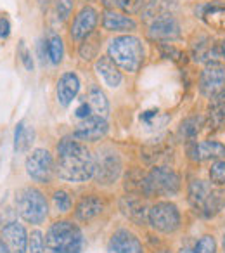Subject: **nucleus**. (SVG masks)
<instances>
[{
  "mask_svg": "<svg viewBox=\"0 0 225 253\" xmlns=\"http://www.w3.org/2000/svg\"><path fill=\"white\" fill-rule=\"evenodd\" d=\"M73 11V2L71 0H57L54 5V16L59 23H64L71 16Z\"/></svg>",
  "mask_w": 225,
  "mask_h": 253,
  "instance_id": "nucleus-31",
  "label": "nucleus"
},
{
  "mask_svg": "<svg viewBox=\"0 0 225 253\" xmlns=\"http://www.w3.org/2000/svg\"><path fill=\"white\" fill-rule=\"evenodd\" d=\"M49 2H50V0H38V4H40V5H47Z\"/></svg>",
  "mask_w": 225,
  "mask_h": 253,
  "instance_id": "nucleus-44",
  "label": "nucleus"
},
{
  "mask_svg": "<svg viewBox=\"0 0 225 253\" xmlns=\"http://www.w3.org/2000/svg\"><path fill=\"white\" fill-rule=\"evenodd\" d=\"M189 156L196 162L204 160H224L225 158V146L217 141H204V142H189Z\"/></svg>",
  "mask_w": 225,
  "mask_h": 253,
  "instance_id": "nucleus-14",
  "label": "nucleus"
},
{
  "mask_svg": "<svg viewBox=\"0 0 225 253\" xmlns=\"http://www.w3.org/2000/svg\"><path fill=\"white\" fill-rule=\"evenodd\" d=\"M90 104L88 102H81L80 106H78V109H76V116L78 118H81V120H85V118H88L90 116Z\"/></svg>",
  "mask_w": 225,
  "mask_h": 253,
  "instance_id": "nucleus-39",
  "label": "nucleus"
},
{
  "mask_svg": "<svg viewBox=\"0 0 225 253\" xmlns=\"http://www.w3.org/2000/svg\"><path fill=\"white\" fill-rule=\"evenodd\" d=\"M172 155V148H170L168 142L156 141L148 144L142 149V156L146 158L148 163H161L165 160H168V156Z\"/></svg>",
  "mask_w": 225,
  "mask_h": 253,
  "instance_id": "nucleus-21",
  "label": "nucleus"
},
{
  "mask_svg": "<svg viewBox=\"0 0 225 253\" xmlns=\"http://www.w3.org/2000/svg\"><path fill=\"white\" fill-rule=\"evenodd\" d=\"M0 253H11V252H9L7 246H5L4 243H2V239H0Z\"/></svg>",
  "mask_w": 225,
  "mask_h": 253,
  "instance_id": "nucleus-42",
  "label": "nucleus"
},
{
  "mask_svg": "<svg viewBox=\"0 0 225 253\" xmlns=\"http://www.w3.org/2000/svg\"><path fill=\"white\" fill-rule=\"evenodd\" d=\"M101 35L99 33L92 32L88 37L83 39V43L80 45V56L81 59L85 61H90L92 57H97L99 50H101Z\"/></svg>",
  "mask_w": 225,
  "mask_h": 253,
  "instance_id": "nucleus-28",
  "label": "nucleus"
},
{
  "mask_svg": "<svg viewBox=\"0 0 225 253\" xmlns=\"http://www.w3.org/2000/svg\"><path fill=\"white\" fill-rule=\"evenodd\" d=\"M109 252L111 253H142V245L132 232L116 231L109 239Z\"/></svg>",
  "mask_w": 225,
  "mask_h": 253,
  "instance_id": "nucleus-15",
  "label": "nucleus"
},
{
  "mask_svg": "<svg viewBox=\"0 0 225 253\" xmlns=\"http://www.w3.org/2000/svg\"><path fill=\"white\" fill-rule=\"evenodd\" d=\"M54 205L59 211L71 210V196L66 191H56L54 193Z\"/></svg>",
  "mask_w": 225,
  "mask_h": 253,
  "instance_id": "nucleus-34",
  "label": "nucleus"
},
{
  "mask_svg": "<svg viewBox=\"0 0 225 253\" xmlns=\"http://www.w3.org/2000/svg\"><path fill=\"white\" fill-rule=\"evenodd\" d=\"M199 88L206 97L213 99L225 88V68L220 63H210L199 78Z\"/></svg>",
  "mask_w": 225,
  "mask_h": 253,
  "instance_id": "nucleus-9",
  "label": "nucleus"
},
{
  "mask_svg": "<svg viewBox=\"0 0 225 253\" xmlns=\"http://www.w3.org/2000/svg\"><path fill=\"white\" fill-rule=\"evenodd\" d=\"M95 71L99 77L104 80V84L111 88H116L121 84V73L118 71V66L109 56H101L95 63Z\"/></svg>",
  "mask_w": 225,
  "mask_h": 253,
  "instance_id": "nucleus-18",
  "label": "nucleus"
},
{
  "mask_svg": "<svg viewBox=\"0 0 225 253\" xmlns=\"http://www.w3.org/2000/svg\"><path fill=\"white\" fill-rule=\"evenodd\" d=\"M121 173V158L112 149H102L95 158V172L94 177L99 184H114Z\"/></svg>",
  "mask_w": 225,
  "mask_h": 253,
  "instance_id": "nucleus-6",
  "label": "nucleus"
},
{
  "mask_svg": "<svg viewBox=\"0 0 225 253\" xmlns=\"http://www.w3.org/2000/svg\"><path fill=\"white\" fill-rule=\"evenodd\" d=\"M149 35L152 40H161V42H170L180 37V26L175 18L170 14H163L156 18L149 30Z\"/></svg>",
  "mask_w": 225,
  "mask_h": 253,
  "instance_id": "nucleus-12",
  "label": "nucleus"
},
{
  "mask_svg": "<svg viewBox=\"0 0 225 253\" xmlns=\"http://www.w3.org/2000/svg\"><path fill=\"white\" fill-rule=\"evenodd\" d=\"M18 213L30 224H42L47 217V201L45 196L35 187H25L16 196Z\"/></svg>",
  "mask_w": 225,
  "mask_h": 253,
  "instance_id": "nucleus-4",
  "label": "nucleus"
},
{
  "mask_svg": "<svg viewBox=\"0 0 225 253\" xmlns=\"http://www.w3.org/2000/svg\"><path fill=\"white\" fill-rule=\"evenodd\" d=\"M199 125H201V120L192 116V118H187L186 122L180 125V135L186 139L187 142H192L196 139L197 132H199Z\"/></svg>",
  "mask_w": 225,
  "mask_h": 253,
  "instance_id": "nucleus-30",
  "label": "nucleus"
},
{
  "mask_svg": "<svg viewBox=\"0 0 225 253\" xmlns=\"http://www.w3.org/2000/svg\"><path fill=\"white\" fill-rule=\"evenodd\" d=\"M108 122L106 118L101 116H88V118L81 120L73 130V137L76 141H88V142H95L99 139H102L108 134Z\"/></svg>",
  "mask_w": 225,
  "mask_h": 253,
  "instance_id": "nucleus-10",
  "label": "nucleus"
},
{
  "mask_svg": "<svg viewBox=\"0 0 225 253\" xmlns=\"http://www.w3.org/2000/svg\"><path fill=\"white\" fill-rule=\"evenodd\" d=\"M179 253H197L196 250H190V248H182Z\"/></svg>",
  "mask_w": 225,
  "mask_h": 253,
  "instance_id": "nucleus-43",
  "label": "nucleus"
},
{
  "mask_svg": "<svg viewBox=\"0 0 225 253\" xmlns=\"http://www.w3.org/2000/svg\"><path fill=\"white\" fill-rule=\"evenodd\" d=\"M109 57L114 61L116 66L128 73H135L142 66L146 59V50L142 42L137 37L132 35H121L112 39L109 43Z\"/></svg>",
  "mask_w": 225,
  "mask_h": 253,
  "instance_id": "nucleus-2",
  "label": "nucleus"
},
{
  "mask_svg": "<svg viewBox=\"0 0 225 253\" xmlns=\"http://www.w3.org/2000/svg\"><path fill=\"white\" fill-rule=\"evenodd\" d=\"M210 191H211V186L206 182H203V180H192V182H190L189 201H190V205L196 208V211H199V213H201V210H203L204 201H206Z\"/></svg>",
  "mask_w": 225,
  "mask_h": 253,
  "instance_id": "nucleus-22",
  "label": "nucleus"
},
{
  "mask_svg": "<svg viewBox=\"0 0 225 253\" xmlns=\"http://www.w3.org/2000/svg\"><path fill=\"white\" fill-rule=\"evenodd\" d=\"M81 231L70 220L54 222L45 236V253H80Z\"/></svg>",
  "mask_w": 225,
  "mask_h": 253,
  "instance_id": "nucleus-3",
  "label": "nucleus"
},
{
  "mask_svg": "<svg viewBox=\"0 0 225 253\" xmlns=\"http://www.w3.org/2000/svg\"><path fill=\"white\" fill-rule=\"evenodd\" d=\"M45 43H47V56H49L50 63L59 64L64 56V43H63V40H61V37L50 35Z\"/></svg>",
  "mask_w": 225,
  "mask_h": 253,
  "instance_id": "nucleus-29",
  "label": "nucleus"
},
{
  "mask_svg": "<svg viewBox=\"0 0 225 253\" xmlns=\"http://www.w3.org/2000/svg\"><path fill=\"white\" fill-rule=\"evenodd\" d=\"M9 33H11V23L5 16H2L0 18V37L5 39V37H9Z\"/></svg>",
  "mask_w": 225,
  "mask_h": 253,
  "instance_id": "nucleus-38",
  "label": "nucleus"
},
{
  "mask_svg": "<svg viewBox=\"0 0 225 253\" xmlns=\"http://www.w3.org/2000/svg\"><path fill=\"white\" fill-rule=\"evenodd\" d=\"M196 250L197 253H215L217 252V243L211 236H203L199 241L196 243Z\"/></svg>",
  "mask_w": 225,
  "mask_h": 253,
  "instance_id": "nucleus-35",
  "label": "nucleus"
},
{
  "mask_svg": "<svg viewBox=\"0 0 225 253\" xmlns=\"http://www.w3.org/2000/svg\"><path fill=\"white\" fill-rule=\"evenodd\" d=\"M180 179L168 167H154L151 173H148L149 196H173L179 193Z\"/></svg>",
  "mask_w": 225,
  "mask_h": 253,
  "instance_id": "nucleus-5",
  "label": "nucleus"
},
{
  "mask_svg": "<svg viewBox=\"0 0 225 253\" xmlns=\"http://www.w3.org/2000/svg\"><path fill=\"white\" fill-rule=\"evenodd\" d=\"M210 180L215 186L225 184V160H217L210 169Z\"/></svg>",
  "mask_w": 225,
  "mask_h": 253,
  "instance_id": "nucleus-32",
  "label": "nucleus"
},
{
  "mask_svg": "<svg viewBox=\"0 0 225 253\" xmlns=\"http://www.w3.org/2000/svg\"><path fill=\"white\" fill-rule=\"evenodd\" d=\"M18 56L21 57V63L25 64V68L28 71H33V59H32V52L26 47L25 40H19V47H18Z\"/></svg>",
  "mask_w": 225,
  "mask_h": 253,
  "instance_id": "nucleus-37",
  "label": "nucleus"
},
{
  "mask_svg": "<svg viewBox=\"0 0 225 253\" xmlns=\"http://www.w3.org/2000/svg\"><path fill=\"white\" fill-rule=\"evenodd\" d=\"M222 245H224V250H225V234H224V241H222Z\"/></svg>",
  "mask_w": 225,
  "mask_h": 253,
  "instance_id": "nucleus-45",
  "label": "nucleus"
},
{
  "mask_svg": "<svg viewBox=\"0 0 225 253\" xmlns=\"http://www.w3.org/2000/svg\"><path fill=\"white\" fill-rule=\"evenodd\" d=\"M97 11L94 7H83L76 14L71 26V39L73 40H83L94 32L95 25H97Z\"/></svg>",
  "mask_w": 225,
  "mask_h": 253,
  "instance_id": "nucleus-13",
  "label": "nucleus"
},
{
  "mask_svg": "<svg viewBox=\"0 0 225 253\" xmlns=\"http://www.w3.org/2000/svg\"><path fill=\"white\" fill-rule=\"evenodd\" d=\"M28 250L30 253H43L45 250V241L42 238V232L40 231H33L28 236Z\"/></svg>",
  "mask_w": 225,
  "mask_h": 253,
  "instance_id": "nucleus-33",
  "label": "nucleus"
},
{
  "mask_svg": "<svg viewBox=\"0 0 225 253\" xmlns=\"http://www.w3.org/2000/svg\"><path fill=\"white\" fill-rule=\"evenodd\" d=\"M102 208H104V203H102L97 196H85L80 200L75 213H76L78 220L88 222V220H92V218L97 217V215L102 211Z\"/></svg>",
  "mask_w": 225,
  "mask_h": 253,
  "instance_id": "nucleus-20",
  "label": "nucleus"
},
{
  "mask_svg": "<svg viewBox=\"0 0 225 253\" xmlns=\"http://www.w3.org/2000/svg\"><path fill=\"white\" fill-rule=\"evenodd\" d=\"M102 26L108 32H132L137 28V23L132 18L114 11H106L102 18Z\"/></svg>",
  "mask_w": 225,
  "mask_h": 253,
  "instance_id": "nucleus-19",
  "label": "nucleus"
},
{
  "mask_svg": "<svg viewBox=\"0 0 225 253\" xmlns=\"http://www.w3.org/2000/svg\"><path fill=\"white\" fill-rule=\"evenodd\" d=\"M78 90H80V78H78L76 73H64L63 77L57 82V101H59L61 106H70L73 102V99L76 97Z\"/></svg>",
  "mask_w": 225,
  "mask_h": 253,
  "instance_id": "nucleus-16",
  "label": "nucleus"
},
{
  "mask_svg": "<svg viewBox=\"0 0 225 253\" xmlns=\"http://www.w3.org/2000/svg\"><path fill=\"white\" fill-rule=\"evenodd\" d=\"M26 172L35 182L47 184L52 179V173L56 172L54 160L47 149H35L26 160Z\"/></svg>",
  "mask_w": 225,
  "mask_h": 253,
  "instance_id": "nucleus-7",
  "label": "nucleus"
},
{
  "mask_svg": "<svg viewBox=\"0 0 225 253\" xmlns=\"http://www.w3.org/2000/svg\"><path fill=\"white\" fill-rule=\"evenodd\" d=\"M127 182H125V187H127L128 193L135 194V196H149V189H148V175L142 173L141 170H134L127 175Z\"/></svg>",
  "mask_w": 225,
  "mask_h": 253,
  "instance_id": "nucleus-24",
  "label": "nucleus"
},
{
  "mask_svg": "<svg viewBox=\"0 0 225 253\" xmlns=\"http://www.w3.org/2000/svg\"><path fill=\"white\" fill-rule=\"evenodd\" d=\"M120 208L130 220H134L135 224H144L146 220H149V210L146 208V203L137 198L135 194L125 196L120 203Z\"/></svg>",
  "mask_w": 225,
  "mask_h": 253,
  "instance_id": "nucleus-17",
  "label": "nucleus"
},
{
  "mask_svg": "<svg viewBox=\"0 0 225 253\" xmlns=\"http://www.w3.org/2000/svg\"><path fill=\"white\" fill-rule=\"evenodd\" d=\"M149 224L161 232H173L180 225V213L173 203L161 201L149 210Z\"/></svg>",
  "mask_w": 225,
  "mask_h": 253,
  "instance_id": "nucleus-8",
  "label": "nucleus"
},
{
  "mask_svg": "<svg viewBox=\"0 0 225 253\" xmlns=\"http://www.w3.org/2000/svg\"><path fill=\"white\" fill-rule=\"evenodd\" d=\"M118 5L127 14H135L144 7V0H118Z\"/></svg>",
  "mask_w": 225,
  "mask_h": 253,
  "instance_id": "nucleus-36",
  "label": "nucleus"
},
{
  "mask_svg": "<svg viewBox=\"0 0 225 253\" xmlns=\"http://www.w3.org/2000/svg\"><path fill=\"white\" fill-rule=\"evenodd\" d=\"M33 135H35L33 128L26 126L25 122H19L18 125H16V130H14V149L16 151H19V153L28 151L30 146H32V142H33Z\"/></svg>",
  "mask_w": 225,
  "mask_h": 253,
  "instance_id": "nucleus-27",
  "label": "nucleus"
},
{
  "mask_svg": "<svg viewBox=\"0 0 225 253\" xmlns=\"http://www.w3.org/2000/svg\"><path fill=\"white\" fill-rule=\"evenodd\" d=\"M224 207H225V189H215V187H211L210 194H208L206 201H204L203 210H201V215L213 217Z\"/></svg>",
  "mask_w": 225,
  "mask_h": 253,
  "instance_id": "nucleus-23",
  "label": "nucleus"
},
{
  "mask_svg": "<svg viewBox=\"0 0 225 253\" xmlns=\"http://www.w3.org/2000/svg\"><path fill=\"white\" fill-rule=\"evenodd\" d=\"M208 116H210V125L215 126V128L224 125V122H225V94L224 92L211 99V104H210V108H208Z\"/></svg>",
  "mask_w": 225,
  "mask_h": 253,
  "instance_id": "nucleus-26",
  "label": "nucleus"
},
{
  "mask_svg": "<svg viewBox=\"0 0 225 253\" xmlns=\"http://www.w3.org/2000/svg\"><path fill=\"white\" fill-rule=\"evenodd\" d=\"M102 4H104V7L111 9V7H114V5H118V0H102Z\"/></svg>",
  "mask_w": 225,
  "mask_h": 253,
  "instance_id": "nucleus-41",
  "label": "nucleus"
},
{
  "mask_svg": "<svg viewBox=\"0 0 225 253\" xmlns=\"http://www.w3.org/2000/svg\"><path fill=\"white\" fill-rule=\"evenodd\" d=\"M224 57H225V42H224Z\"/></svg>",
  "mask_w": 225,
  "mask_h": 253,
  "instance_id": "nucleus-46",
  "label": "nucleus"
},
{
  "mask_svg": "<svg viewBox=\"0 0 225 253\" xmlns=\"http://www.w3.org/2000/svg\"><path fill=\"white\" fill-rule=\"evenodd\" d=\"M156 115H158V111H154V109H151V111L142 113V115H141V120H142V122H149V120H151L152 116H156Z\"/></svg>",
  "mask_w": 225,
  "mask_h": 253,
  "instance_id": "nucleus-40",
  "label": "nucleus"
},
{
  "mask_svg": "<svg viewBox=\"0 0 225 253\" xmlns=\"http://www.w3.org/2000/svg\"><path fill=\"white\" fill-rule=\"evenodd\" d=\"M95 172V160L92 153L76 139L64 137L57 144L56 173L59 179L70 182H85Z\"/></svg>",
  "mask_w": 225,
  "mask_h": 253,
  "instance_id": "nucleus-1",
  "label": "nucleus"
},
{
  "mask_svg": "<svg viewBox=\"0 0 225 253\" xmlns=\"http://www.w3.org/2000/svg\"><path fill=\"white\" fill-rule=\"evenodd\" d=\"M87 102L90 104V109L95 113V116H101V118L108 116L109 102H108V99H106V94L99 87H90Z\"/></svg>",
  "mask_w": 225,
  "mask_h": 253,
  "instance_id": "nucleus-25",
  "label": "nucleus"
},
{
  "mask_svg": "<svg viewBox=\"0 0 225 253\" xmlns=\"http://www.w3.org/2000/svg\"><path fill=\"white\" fill-rule=\"evenodd\" d=\"M0 239L11 253L28 252V234H26V229L18 222H9L7 225H4Z\"/></svg>",
  "mask_w": 225,
  "mask_h": 253,
  "instance_id": "nucleus-11",
  "label": "nucleus"
}]
</instances>
